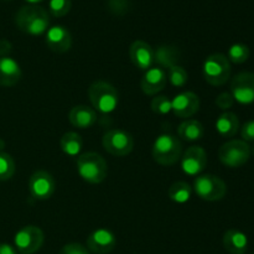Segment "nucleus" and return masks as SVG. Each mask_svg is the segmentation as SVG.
I'll use <instances>...</instances> for the list:
<instances>
[{"label":"nucleus","instance_id":"1","mask_svg":"<svg viewBox=\"0 0 254 254\" xmlns=\"http://www.w3.org/2000/svg\"><path fill=\"white\" fill-rule=\"evenodd\" d=\"M15 24L25 34L40 36L49 29L50 17L46 10L39 5H26L16 12Z\"/></svg>","mask_w":254,"mask_h":254},{"label":"nucleus","instance_id":"2","mask_svg":"<svg viewBox=\"0 0 254 254\" xmlns=\"http://www.w3.org/2000/svg\"><path fill=\"white\" fill-rule=\"evenodd\" d=\"M78 175L88 184H101L108 175V164L98 153H84L77 159Z\"/></svg>","mask_w":254,"mask_h":254},{"label":"nucleus","instance_id":"3","mask_svg":"<svg viewBox=\"0 0 254 254\" xmlns=\"http://www.w3.org/2000/svg\"><path fill=\"white\" fill-rule=\"evenodd\" d=\"M88 97L93 108L103 114L116 111L119 103L118 91L111 83L104 81H96L89 86Z\"/></svg>","mask_w":254,"mask_h":254},{"label":"nucleus","instance_id":"4","mask_svg":"<svg viewBox=\"0 0 254 254\" xmlns=\"http://www.w3.org/2000/svg\"><path fill=\"white\" fill-rule=\"evenodd\" d=\"M181 154H183V144L179 138L171 134H161L154 141L153 158L160 165H174L180 160Z\"/></svg>","mask_w":254,"mask_h":254},{"label":"nucleus","instance_id":"5","mask_svg":"<svg viewBox=\"0 0 254 254\" xmlns=\"http://www.w3.org/2000/svg\"><path fill=\"white\" fill-rule=\"evenodd\" d=\"M231 64L222 54H213L205 60L202 66V74L205 81L211 86H222L230 79Z\"/></svg>","mask_w":254,"mask_h":254},{"label":"nucleus","instance_id":"6","mask_svg":"<svg viewBox=\"0 0 254 254\" xmlns=\"http://www.w3.org/2000/svg\"><path fill=\"white\" fill-rule=\"evenodd\" d=\"M251 158V146L248 145L247 141L233 140L226 141L218 150V159L223 165L228 168H240L245 165Z\"/></svg>","mask_w":254,"mask_h":254},{"label":"nucleus","instance_id":"7","mask_svg":"<svg viewBox=\"0 0 254 254\" xmlns=\"http://www.w3.org/2000/svg\"><path fill=\"white\" fill-rule=\"evenodd\" d=\"M193 190L201 200L213 202V201H220L225 197L227 192V186L225 181L218 176L206 174L195 179Z\"/></svg>","mask_w":254,"mask_h":254},{"label":"nucleus","instance_id":"8","mask_svg":"<svg viewBox=\"0 0 254 254\" xmlns=\"http://www.w3.org/2000/svg\"><path fill=\"white\" fill-rule=\"evenodd\" d=\"M45 235L36 226H25L20 228L14 238V246L19 254H34L42 247Z\"/></svg>","mask_w":254,"mask_h":254},{"label":"nucleus","instance_id":"9","mask_svg":"<svg viewBox=\"0 0 254 254\" xmlns=\"http://www.w3.org/2000/svg\"><path fill=\"white\" fill-rule=\"evenodd\" d=\"M103 148L111 155L126 156L131 153L134 148V139L131 134L123 129H111L107 131L102 139Z\"/></svg>","mask_w":254,"mask_h":254},{"label":"nucleus","instance_id":"10","mask_svg":"<svg viewBox=\"0 0 254 254\" xmlns=\"http://www.w3.org/2000/svg\"><path fill=\"white\" fill-rule=\"evenodd\" d=\"M56 190L54 176L45 170H37L30 176L29 191L35 200H49Z\"/></svg>","mask_w":254,"mask_h":254},{"label":"nucleus","instance_id":"11","mask_svg":"<svg viewBox=\"0 0 254 254\" xmlns=\"http://www.w3.org/2000/svg\"><path fill=\"white\" fill-rule=\"evenodd\" d=\"M231 94L233 99L241 104H251L254 102V73L241 72L233 77L231 82Z\"/></svg>","mask_w":254,"mask_h":254},{"label":"nucleus","instance_id":"12","mask_svg":"<svg viewBox=\"0 0 254 254\" xmlns=\"http://www.w3.org/2000/svg\"><path fill=\"white\" fill-rule=\"evenodd\" d=\"M207 165V154L201 146H190L181 158V169L186 175L196 176L202 173Z\"/></svg>","mask_w":254,"mask_h":254},{"label":"nucleus","instance_id":"13","mask_svg":"<svg viewBox=\"0 0 254 254\" xmlns=\"http://www.w3.org/2000/svg\"><path fill=\"white\" fill-rule=\"evenodd\" d=\"M200 109V98L190 91L181 92L171 101V111L179 118H190Z\"/></svg>","mask_w":254,"mask_h":254},{"label":"nucleus","instance_id":"14","mask_svg":"<svg viewBox=\"0 0 254 254\" xmlns=\"http://www.w3.org/2000/svg\"><path fill=\"white\" fill-rule=\"evenodd\" d=\"M129 56L134 66L141 71H146L153 67L155 62V51L148 42L143 40H136L130 45Z\"/></svg>","mask_w":254,"mask_h":254},{"label":"nucleus","instance_id":"15","mask_svg":"<svg viewBox=\"0 0 254 254\" xmlns=\"http://www.w3.org/2000/svg\"><path fill=\"white\" fill-rule=\"evenodd\" d=\"M117 238L113 232L106 228L93 231L87 238V250L96 254H107L116 248Z\"/></svg>","mask_w":254,"mask_h":254},{"label":"nucleus","instance_id":"16","mask_svg":"<svg viewBox=\"0 0 254 254\" xmlns=\"http://www.w3.org/2000/svg\"><path fill=\"white\" fill-rule=\"evenodd\" d=\"M168 83V74L161 67H150L146 69L140 81L141 91L148 96H154L165 88Z\"/></svg>","mask_w":254,"mask_h":254},{"label":"nucleus","instance_id":"17","mask_svg":"<svg viewBox=\"0 0 254 254\" xmlns=\"http://www.w3.org/2000/svg\"><path fill=\"white\" fill-rule=\"evenodd\" d=\"M46 45L56 54H64L72 46L71 32L64 26H52L46 31Z\"/></svg>","mask_w":254,"mask_h":254},{"label":"nucleus","instance_id":"18","mask_svg":"<svg viewBox=\"0 0 254 254\" xmlns=\"http://www.w3.org/2000/svg\"><path fill=\"white\" fill-rule=\"evenodd\" d=\"M20 64L9 56L0 57V86L12 87L21 79Z\"/></svg>","mask_w":254,"mask_h":254},{"label":"nucleus","instance_id":"19","mask_svg":"<svg viewBox=\"0 0 254 254\" xmlns=\"http://www.w3.org/2000/svg\"><path fill=\"white\" fill-rule=\"evenodd\" d=\"M68 119L72 126L76 127V128H91L97 122V112L91 107L79 104V106H74L69 111Z\"/></svg>","mask_w":254,"mask_h":254},{"label":"nucleus","instance_id":"20","mask_svg":"<svg viewBox=\"0 0 254 254\" xmlns=\"http://www.w3.org/2000/svg\"><path fill=\"white\" fill-rule=\"evenodd\" d=\"M223 247L231 254H245L248 248V238L242 231L231 228L223 235Z\"/></svg>","mask_w":254,"mask_h":254},{"label":"nucleus","instance_id":"21","mask_svg":"<svg viewBox=\"0 0 254 254\" xmlns=\"http://www.w3.org/2000/svg\"><path fill=\"white\" fill-rule=\"evenodd\" d=\"M240 129V119L232 112H225L216 121V130L223 138H232Z\"/></svg>","mask_w":254,"mask_h":254},{"label":"nucleus","instance_id":"22","mask_svg":"<svg viewBox=\"0 0 254 254\" xmlns=\"http://www.w3.org/2000/svg\"><path fill=\"white\" fill-rule=\"evenodd\" d=\"M203 134H205L203 126L196 119H186L178 128L179 138L186 141L200 140L202 139Z\"/></svg>","mask_w":254,"mask_h":254},{"label":"nucleus","instance_id":"23","mask_svg":"<svg viewBox=\"0 0 254 254\" xmlns=\"http://www.w3.org/2000/svg\"><path fill=\"white\" fill-rule=\"evenodd\" d=\"M60 146L66 155L77 156L81 153L83 140H82V136L76 131H67L62 135L61 140H60Z\"/></svg>","mask_w":254,"mask_h":254},{"label":"nucleus","instance_id":"24","mask_svg":"<svg viewBox=\"0 0 254 254\" xmlns=\"http://www.w3.org/2000/svg\"><path fill=\"white\" fill-rule=\"evenodd\" d=\"M179 61V51L173 46H160L155 52V62L159 67L170 68Z\"/></svg>","mask_w":254,"mask_h":254},{"label":"nucleus","instance_id":"25","mask_svg":"<svg viewBox=\"0 0 254 254\" xmlns=\"http://www.w3.org/2000/svg\"><path fill=\"white\" fill-rule=\"evenodd\" d=\"M169 198L176 203L188 202L192 195V188L188 183L184 181H176L169 189Z\"/></svg>","mask_w":254,"mask_h":254},{"label":"nucleus","instance_id":"26","mask_svg":"<svg viewBox=\"0 0 254 254\" xmlns=\"http://www.w3.org/2000/svg\"><path fill=\"white\" fill-rule=\"evenodd\" d=\"M250 47L245 44H235L228 50V61L233 62L236 64H245L250 59Z\"/></svg>","mask_w":254,"mask_h":254},{"label":"nucleus","instance_id":"27","mask_svg":"<svg viewBox=\"0 0 254 254\" xmlns=\"http://www.w3.org/2000/svg\"><path fill=\"white\" fill-rule=\"evenodd\" d=\"M15 174V161L7 153L0 151V181H7Z\"/></svg>","mask_w":254,"mask_h":254},{"label":"nucleus","instance_id":"28","mask_svg":"<svg viewBox=\"0 0 254 254\" xmlns=\"http://www.w3.org/2000/svg\"><path fill=\"white\" fill-rule=\"evenodd\" d=\"M188 72L184 67L179 66V64H175V66L170 67L168 72V79L170 81V83L173 84L174 87H181L185 86L188 83Z\"/></svg>","mask_w":254,"mask_h":254},{"label":"nucleus","instance_id":"29","mask_svg":"<svg viewBox=\"0 0 254 254\" xmlns=\"http://www.w3.org/2000/svg\"><path fill=\"white\" fill-rule=\"evenodd\" d=\"M71 0H50L49 10L54 16L62 17L71 10Z\"/></svg>","mask_w":254,"mask_h":254},{"label":"nucleus","instance_id":"30","mask_svg":"<svg viewBox=\"0 0 254 254\" xmlns=\"http://www.w3.org/2000/svg\"><path fill=\"white\" fill-rule=\"evenodd\" d=\"M151 111L156 114H168L171 112V101L169 97L165 96H159L151 101Z\"/></svg>","mask_w":254,"mask_h":254},{"label":"nucleus","instance_id":"31","mask_svg":"<svg viewBox=\"0 0 254 254\" xmlns=\"http://www.w3.org/2000/svg\"><path fill=\"white\" fill-rule=\"evenodd\" d=\"M108 7L114 15H124L129 9L128 0H108Z\"/></svg>","mask_w":254,"mask_h":254},{"label":"nucleus","instance_id":"32","mask_svg":"<svg viewBox=\"0 0 254 254\" xmlns=\"http://www.w3.org/2000/svg\"><path fill=\"white\" fill-rule=\"evenodd\" d=\"M59 254H91L87 247H84L81 243H68L64 246Z\"/></svg>","mask_w":254,"mask_h":254},{"label":"nucleus","instance_id":"33","mask_svg":"<svg viewBox=\"0 0 254 254\" xmlns=\"http://www.w3.org/2000/svg\"><path fill=\"white\" fill-rule=\"evenodd\" d=\"M235 103V99H233L232 94L228 93V92H223V93L218 94L217 98H216V106L220 109H223V111H227Z\"/></svg>","mask_w":254,"mask_h":254},{"label":"nucleus","instance_id":"34","mask_svg":"<svg viewBox=\"0 0 254 254\" xmlns=\"http://www.w3.org/2000/svg\"><path fill=\"white\" fill-rule=\"evenodd\" d=\"M241 135L245 141H254V119L243 124L241 128Z\"/></svg>","mask_w":254,"mask_h":254},{"label":"nucleus","instance_id":"35","mask_svg":"<svg viewBox=\"0 0 254 254\" xmlns=\"http://www.w3.org/2000/svg\"><path fill=\"white\" fill-rule=\"evenodd\" d=\"M12 45L6 39H0V57H5L11 52Z\"/></svg>","mask_w":254,"mask_h":254},{"label":"nucleus","instance_id":"36","mask_svg":"<svg viewBox=\"0 0 254 254\" xmlns=\"http://www.w3.org/2000/svg\"><path fill=\"white\" fill-rule=\"evenodd\" d=\"M0 254H19L16 248L7 243H0Z\"/></svg>","mask_w":254,"mask_h":254},{"label":"nucleus","instance_id":"37","mask_svg":"<svg viewBox=\"0 0 254 254\" xmlns=\"http://www.w3.org/2000/svg\"><path fill=\"white\" fill-rule=\"evenodd\" d=\"M26 1L30 2L31 5H35V4H37V2H41L42 0H26Z\"/></svg>","mask_w":254,"mask_h":254},{"label":"nucleus","instance_id":"38","mask_svg":"<svg viewBox=\"0 0 254 254\" xmlns=\"http://www.w3.org/2000/svg\"><path fill=\"white\" fill-rule=\"evenodd\" d=\"M252 153H253V155H254V145H253V148H252Z\"/></svg>","mask_w":254,"mask_h":254},{"label":"nucleus","instance_id":"39","mask_svg":"<svg viewBox=\"0 0 254 254\" xmlns=\"http://www.w3.org/2000/svg\"><path fill=\"white\" fill-rule=\"evenodd\" d=\"M253 254H254V253H253Z\"/></svg>","mask_w":254,"mask_h":254}]
</instances>
